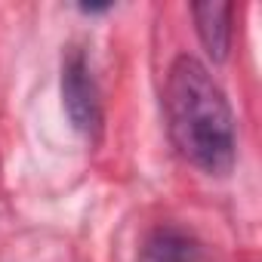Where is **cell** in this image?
I'll return each instance as SVG.
<instances>
[{
	"label": "cell",
	"mask_w": 262,
	"mask_h": 262,
	"mask_svg": "<svg viewBox=\"0 0 262 262\" xmlns=\"http://www.w3.org/2000/svg\"><path fill=\"white\" fill-rule=\"evenodd\" d=\"M136 262H213V259L207 247L185 228L161 225L145 237Z\"/></svg>",
	"instance_id": "3"
},
{
	"label": "cell",
	"mask_w": 262,
	"mask_h": 262,
	"mask_svg": "<svg viewBox=\"0 0 262 262\" xmlns=\"http://www.w3.org/2000/svg\"><path fill=\"white\" fill-rule=\"evenodd\" d=\"M167 117L179 155L210 176L234 167V114L213 74L191 56H179L167 77Z\"/></svg>",
	"instance_id": "1"
},
{
	"label": "cell",
	"mask_w": 262,
	"mask_h": 262,
	"mask_svg": "<svg viewBox=\"0 0 262 262\" xmlns=\"http://www.w3.org/2000/svg\"><path fill=\"white\" fill-rule=\"evenodd\" d=\"M62 99L74 129L86 139H96L102 129V99H99L96 77L80 53H74L62 68Z\"/></svg>",
	"instance_id": "2"
},
{
	"label": "cell",
	"mask_w": 262,
	"mask_h": 262,
	"mask_svg": "<svg viewBox=\"0 0 262 262\" xmlns=\"http://www.w3.org/2000/svg\"><path fill=\"white\" fill-rule=\"evenodd\" d=\"M194 13V22H198V34H201V43L207 47V53L222 62L225 53H228V40H231V7L228 4H198L191 7Z\"/></svg>",
	"instance_id": "4"
}]
</instances>
